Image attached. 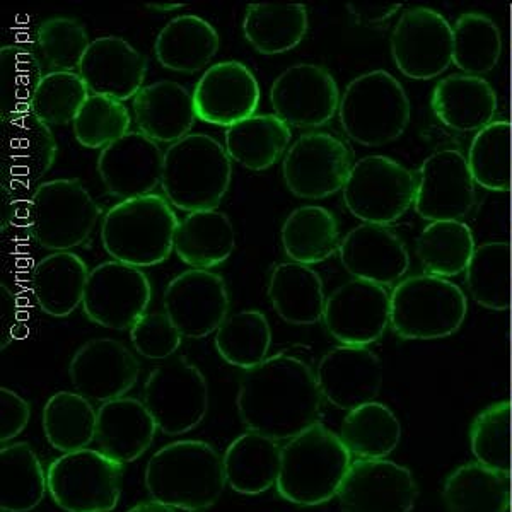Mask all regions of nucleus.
I'll use <instances>...</instances> for the list:
<instances>
[{
    "instance_id": "1",
    "label": "nucleus",
    "mask_w": 512,
    "mask_h": 512,
    "mask_svg": "<svg viewBox=\"0 0 512 512\" xmlns=\"http://www.w3.org/2000/svg\"><path fill=\"white\" fill-rule=\"evenodd\" d=\"M316 371L291 354H275L245 371L239 381L238 414L246 429L280 441L318 424L323 403Z\"/></svg>"
},
{
    "instance_id": "2",
    "label": "nucleus",
    "mask_w": 512,
    "mask_h": 512,
    "mask_svg": "<svg viewBox=\"0 0 512 512\" xmlns=\"http://www.w3.org/2000/svg\"><path fill=\"white\" fill-rule=\"evenodd\" d=\"M144 482L152 501L185 512H205L216 506L227 483L221 454L198 439L158 449L147 461Z\"/></svg>"
},
{
    "instance_id": "3",
    "label": "nucleus",
    "mask_w": 512,
    "mask_h": 512,
    "mask_svg": "<svg viewBox=\"0 0 512 512\" xmlns=\"http://www.w3.org/2000/svg\"><path fill=\"white\" fill-rule=\"evenodd\" d=\"M354 463L342 439L326 425H311L282 448L277 492L299 507H315L337 497Z\"/></svg>"
},
{
    "instance_id": "4",
    "label": "nucleus",
    "mask_w": 512,
    "mask_h": 512,
    "mask_svg": "<svg viewBox=\"0 0 512 512\" xmlns=\"http://www.w3.org/2000/svg\"><path fill=\"white\" fill-rule=\"evenodd\" d=\"M180 219L164 195L151 193L113 205L101 224V245L115 260L149 268L166 262L175 251Z\"/></svg>"
},
{
    "instance_id": "5",
    "label": "nucleus",
    "mask_w": 512,
    "mask_h": 512,
    "mask_svg": "<svg viewBox=\"0 0 512 512\" xmlns=\"http://www.w3.org/2000/svg\"><path fill=\"white\" fill-rule=\"evenodd\" d=\"M233 181V159L212 135L190 134L164 152V197L183 212L217 210Z\"/></svg>"
},
{
    "instance_id": "6",
    "label": "nucleus",
    "mask_w": 512,
    "mask_h": 512,
    "mask_svg": "<svg viewBox=\"0 0 512 512\" xmlns=\"http://www.w3.org/2000/svg\"><path fill=\"white\" fill-rule=\"evenodd\" d=\"M410 99L402 82L386 70H371L347 84L338 108L344 134L364 147L400 139L410 123Z\"/></svg>"
},
{
    "instance_id": "7",
    "label": "nucleus",
    "mask_w": 512,
    "mask_h": 512,
    "mask_svg": "<svg viewBox=\"0 0 512 512\" xmlns=\"http://www.w3.org/2000/svg\"><path fill=\"white\" fill-rule=\"evenodd\" d=\"M468 313L466 296L451 280L412 275L391 291L390 326L403 340H437L460 330Z\"/></svg>"
},
{
    "instance_id": "8",
    "label": "nucleus",
    "mask_w": 512,
    "mask_h": 512,
    "mask_svg": "<svg viewBox=\"0 0 512 512\" xmlns=\"http://www.w3.org/2000/svg\"><path fill=\"white\" fill-rule=\"evenodd\" d=\"M101 207L79 180L43 181L28 207V234L43 250L72 251L84 245L98 226Z\"/></svg>"
},
{
    "instance_id": "9",
    "label": "nucleus",
    "mask_w": 512,
    "mask_h": 512,
    "mask_svg": "<svg viewBox=\"0 0 512 512\" xmlns=\"http://www.w3.org/2000/svg\"><path fill=\"white\" fill-rule=\"evenodd\" d=\"M47 483L62 511L111 512L122 497L123 465L99 449H81L55 458Z\"/></svg>"
},
{
    "instance_id": "10",
    "label": "nucleus",
    "mask_w": 512,
    "mask_h": 512,
    "mask_svg": "<svg viewBox=\"0 0 512 512\" xmlns=\"http://www.w3.org/2000/svg\"><path fill=\"white\" fill-rule=\"evenodd\" d=\"M417 176L388 156H366L352 166L344 204L364 224L390 226L414 204Z\"/></svg>"
},
{
    "instance_id": "11",
    "label": "nucleus",
    "mask_w": 512,
    "mask_h": 512,
    "mask_svg": "<svg viewBox=\"0 0 512 512\" xmlns=\"http://www.w3.org/2000/svg\"><path fill=\"white\" fill-rule=\"evenodd\" d=\"M144 405L159 431L183 436L204 422L209 412V384L187 357H173L152 369L144 384Z\"/></svg>"
},
{
    "instance_id": "12",
    "label": "nucleus",
    "mask_w": 512,
    "mask_h": 512,
    "mask_svg": "<svg viewBox=\"0 0 512 512\" xmlns=\"http://www.w3.org/2000/svg\"><path fill=\"white\" fill-rule=\"evenodd\" d=\"M352 151L328 132L299 135L282 159L287 190L303 200H323L344 190L352 171Z\"/></svg>"
},
{
    "instance_id": "13",
    "label": "nucleus",
    "mask_w": 512,
    "mask_h": 512,
    "mask_svg": "<svg viewBox=\"0 0 512 512\" xmlns=\"http://www.w3.org/2000/svg\"><path fill=\"white\" fill-rule=\"evenodd\" d=\"M151 301V280L144 270L110 260L91 270L82 311L94 325L123 332L146 315Z\"/></svg>"
},
{
    "instance_id": "14",
    "label": "nucleus",
    "mask_w": 512,
    "mask_h": 512,
    "mask_svg": "<svg viewBox=\"0 0 512 512\" xmlns=\"http://www.w3.org/2000/svg\"><path fill=\"white\" fill-rule=\"evenodd\" d=\"M390 50L403 76L431 81L453 64V26L431 7H412L396 23Z\"/></svg>"
},
{
    "instance_id": "15",
    "label": "nucleus",
    "mask_w": 512,
    "mask_h": 512,
    "mask_svg": "<svg viewBox=\"0 0 512 512\" xmlns=\"http://www.w3.org/2000/svg\"><path fill=\"white\" fill-rule=\"evenodd\" d=\"M52 128L31 111L0 120V187L33 192L57 161Z\"/></svg>"
},
{
    "instance_id": "16",
    "label": "nucleus",
    "mask_w": 512,
    "mask_h": 512,
    "mask_svg": "<svg viewBox=\"0 0 512 512\" xmlns=\"http://www.w3.org/2000/svg\"><path fill=\"white\" fill-rule=\"evenodd\" d=\"M340 98L332 72L308 62L291 65L270 88L275 115L291 128H320L332 122Z\"/></svg>"
},
{
    "instance_id": "17",
    "label": "nucleus",
    "mask_w": 512,
    "mask_h": 512,
    "mask_svg": "<svg viewBox=\"0 0 512 512\" xmlns=\"http://www.w3.org/2000/svg\"><path fill=\"white\" fill-rule=\"evenodd\" d=\"M391 292L366 280L352 279L326 297L323 323L340 345L367 347L390 325Z\"/></svg>"
},
{
    "instance_id": "18",
    "label": "nucleus",
    "mask_w": 512,
    "mask_h": 512,
    "mask_svg": "<svg viewBox=\"0 0 512 512\" xmlns=\"http://www.w3.org/2000/svg\"><path fill=\"white\" fill-rule=\"evenodd\" d=\"M163 306L183 337L205 338L226 321L231 299L222 275L190 268L169 282Z\"/></svg>"
},
{
    "instance_id": "19",
    "label": "nucleus",
    "mask_w": 512,
    "mask_h": 512,
    "mask_svg": "<svg viewBox=\"0 0 512 512\" xmlns=\"http://www.w3.org/2000/svg\"><path fill=\"white\" fill-rule=\"evenodd\" d=\"M415 176V212L425 221H461L473 209L475 181L461 152H434Z\"/></svg>"
},
{
    "instance_id": "20",
    "label": "nucleus",
    "mask_w": 512,
    "mask_h": 512,
    "mask_svg": "<svg viewBox=\"0 0 512 512\" xmlns=\"http://www.w3.org/2000/svg\"><path fill=\"white\" fill-rule=\"evenodd\" d=\"M140 362L115 338H93L82 344L69 364L70 383L89 402L103 403L127 395L137 384Z\"/></svg>"
},
{
    "instance_id": "21",
    "label": "nucleus",
    "mask_w": 512,
    "mask_h": 512,
    "mask_svg": "<svg viewBox=\"0 0 512 512\" xmlns=\"http://www.w3.org/2000/svg\"><path fill=\"white\" fill-rule=\"evenodd\" d=\"M417 495L410 470L383 458L354 460L337 497L342 512H412Z\"/></svg>"
},
{
    "instance_id": "22",
    "label": "nucleus",
    "mask_w": 512,
    "mask_h": 512,
    "mask_svg": "<svg viewBox=\"0 0 512 512\" xmlns=\"http://www.w3.org/2000/svg\"><path fill=\"white\" fill-rule=\"evenodd\" d=\"M262 99L255 72L239 60L217 62L205 70L193 89L200 122L233 127L253 117Z\"/></svg>"
},
{
    "instance_id": "23",
    "label": "nucleus",
    "mask_w": 512,
    "mask_h": 512,
    "mask_svg": "<svg viewBox=\"0 0 512 512\" xmlns=\"http://www.w3.org/2000/svg\"><path fill=\"white\" fill-rule=\"evenodd\" d=\"M96 168L111 197L120 202L146 197L161 187L164 152L158 142L132 130L99 152Z\"/></svg>"
},
{
    "instance_id": "24",
    "label": "nucleus",
    "mask_w": 512,
    "mask_h": 512,
    "mask_svg": "<svg viewBox=\"0 0 512 512\" xmlns=\"http://www.w3.org/2000/svg\"><path fill=\"white\" fill-rule=\"evenodd\" d=\"M316 379L326 402L350 412L376 402L383 386V366L367 347L338 345L321 357Z\"/></svg>"
},
{
    "instance_id": "25",
    "label": "nucleus",
    "mask_w": 512,
    "mask_h": 512,
    "mask_svg": "<svg viewBox=\"0 0 512 512\" xmlns=\"http://www.w3.org/2000/svg\"><path fill=\"white\" fill-rule=\"evenodd\" d=\"M340 263L352 279L378 286L395 287L410 267V255L403 239L390 226L359 224L340 243Z\"/></svg>"
},
{
    "instance_id": "26",
    "label": "nucleus",
    "mask_w": 512,
    "mask_h": 512,
    "mask_svg": "<svg viewBox=\"0 0 512 512\" xmlns=\"http://www.w3.org/2000/svg\"><path fill=\"white\" fill-rule=\"evenodd\" d=\"M77 72L91 96L123 103L144 88L147 59L120 36H103L91 41Z\"/></svg>"
},
{
    "instance_id": "27",
    "label": "nucleus",
    "mask_w": 512,
    "mask_h": 512,
    "mask_svg": "<svg viewBox=\"0 0 512 512\" xmlns=\"http://www.w3.org/2000/svg\"><path fill=\"white\" fill-rule=\"evenodd\" d=\"M140 134L158 144H175L192 132L197 122L193 93L175 81L152 82L132 99Z\"/></svg>"
},
{
    "instance_id": "28",
    "label": "nucleus",
    "mask_w": 512,
    "mask_h": 512,
    "mask_svg": "<svg viewBox=\"0 0 512 512\" xmlns=\"http://www.w3.org/2000/svg\"><path fill=\"white\" fill-rule=\"evenodd\" d=\"M158 431L146 405L137 398L123 396L99 407L96 424L99 451L122 465L139 460L151 448Z\"/></svg>"
},
{
    "instance_id": "29",
    "label": "nucleus",
    "mask_w": 512,
    "mask_h": 512,
    "mask_svg": "<svg viewBox=\"0 0 512 512\" xmlns=\"http://www.w3.org/2000/svg\"><path fill=\"white\" fill-rule=\"evenodd\" d=\"M431 108L437 120L454 132H480L494 123L497 96L483 77L453 74L432 91Z\"/></svg>"
},
{
    "instance_id": "30",
    "label": "nucleus",
    "mask_w": 512,
    "mask_h": 512,
    "mask_svg": "<svg viewBox=\"0 0 512 512\" xmlns=\"http://www.w3.org/2000/svg\"><path fill=\"white\" fill-rule=\"evenodd\" d=\"M88 263L72 251L43 256L31 274V291L38 308L53 318H67L84 301L89 279Z\"/></svg>"
},
{
    "instance_id": "31",
    "label": "nucleus",
    "mask_w": 512,
    "mask_h": 512,
    "mask_svg": "<svg viewBox=\"0 0 512 512\" xmlns=\"http://www.w3.org/2000/svg\"><path fill=\"white\" fill-rule=\"evenodd\" d=\"M267 296L272 308L289 325H315L325 313V284L309 265L280 262L268 277Z\"/></svg>"
},
{
    "instance_id": "32",
    "label": "nucleus",
    "mask_w": 512,
    "mask_h": 512,
    "mask_svg": "<svg viewBox=\"0 0 512 512\" xmlns=\"http://www.w3.org/2000/svg\"><path fill=\"white\" fill-rule=\"evenodd\" d=\"M221 47L216 28L207 19L185 14L169 21L154 41V53L164 69L197 74L212 62Z\"/></svg>"
},
{
    "instance_id": "33",
    "label": "nucleus",
    "mask_w": 512,
    "mask_h": 512,
    "mask_svg": "<svg viewBox=\"0 0 512 512\" xmlns=\"http://www.w3.org/2000/svg\"><path fill=\"white\" fill-rule=\"evenodd\" d=\"M226 482L234 492L260 495L277 485L282 461L279 443L258 432H245L222 454Z\"/></svg>"
},
{
    "instance_id": "34",
    "label": "nucleus",
    "mask_w": 512,
    "mask_h": 512,
    "mask_svg": "<svg viewBox=\"0 0 512 512\" xmlns=\"http://www.w3.org/2000/svg\"><path fill=\"white\" fill-rule=\"evenodd\" d=\"M236 248V231L227 214L219 210L192 212L180 221L175 253L181 262L198 270L226 263Z\"/></svg>"
},
{
    "instance_id": "35",
    "label": "nucleus",
    "mask_w": 512,
    "mask_h": 512,
    "mask_svg": "<svg viewBox=\"0 0 512 512\" xmlns=\"http://www.w3.org/2000/svg\"><path fill=\"white\" fill-rule=\"evenodd\" d=\"M226 151L248 171H267L284 159L292 146V130L277 115H253L226 128Z\"/></svg>"
},
{
    "instance_id": "36",
    "label": "nucleus",
    "mask_w": 512,
    "mask_h": 512,
    "mask_svg": "<svg viewBox=\"0 0 512 512\" xmlns=\"http://www.w3.org/2000/svg\"><path fill=\"white\" fill-rule=\"evenodd\" d=\"M280 243L289 262L316 265L340 250L337 217L320 205H303L292 210L280 229Z\"/></svg>"
},
{
    "instance_id": "37",
    "label": "nucleus",
    "mask_w": 512,
    "mask_h": 512,
    "mask_svg": "<svg viewBox=\"0 0 512 512\" xmlns=\"http://www.w3.org/2000/svg\"><path fill=\"white\" fill-rule=\"evenodd\" d=\"M309 31L304 4H250L243 18V35L262 55H280L299 47Z\"/></svg>"
},
{
    "instance_id": "38",
    "label": "nucleus",
    "mask_w": 512,
    "mask_h": 512,
    "mask_svg": "<svg viewBox=\"0 0 512 512\" xmlns=\"http://www.w3.org/2000/svg\"><path fill=\"white\" fill-rule=\"evenodd\" d=\"M511 490V473L473 461L449 473L443 501L449 512H507Z\"/></svg>"
},
{
    "instance_id": "39",
    "label": "nucleus",
    "mask_w": 512,
    "mask_h": 512,
    "mask_svg": "<svg viewBox=\"0 0 512 512\" xmlns=\"http://www.w3.org/2000/svg\"><path fill=\"white\" fill-rule=\"evenodd\" d=\"M47 472L28 443L4 444L0 449V509L30 512L47 494Z\"/></svg>"
},
{
    "instance_id": "40",
    "label": "nucleus",
    "mask_w": 512,
    "mask_h": 512,
    "mask_svg": "<svg viewBox=\"0 0 512 512\" xmlns=\"http://www.w3.org/2000/svg\"><path fill=\"white\" fill-rule=\"evenodd\" d=\"M338 436L355 460H383L400 443L402 425L390 407L371 402L347 412Z\"/></svg>"
},
{
    "instance_id": "41",
    "label": "nucleus",
    "mask_w": 512,
    "mask_h": 512,
    "mask_svg": "<svg viewBox=\"0 0 512 512\" xmlns=\"http://www.w3.org/2000/svg\"><path fill=\"white\" fill-rule=\"evenodd\" d=\"M98 412L77 391H59L43 408V431L52 448L74 453L96 441Z\"/></svg>"
},
{
    "instance_id": "42",
    "label": "nucleus",
    "mask_w": 512,
    "mask_h": 512,
    "mask_svg": "<svg viewBox=\"0 0 512 512\" xmlns=\"http://www.w3.org/2000/svg\"><path fill=\"white\" fill-rule=\"evenodd\" d=\"M475 248L472 229L461 221L429 222L415 243L424 274L443 279L466 272Z\"/></svg>"
},
{
    "instance_id": "43",
    "label": "nucleus",
    "mask_w": 512,
    "mask_h": 512,
    "mask_svg": "<svg viewBox=\"0 0 512 512\" xmlns=\"http://www.w3.org/2000/svg\"><path fill=\"white\" fill-rule=\"evenodd\" d=\"M214 344L222 361L250 371L267 361L272 328L260 309H243L227 316L216 332Z\"/></svg>"
},
{
    "instance_id": "44",
    "label": "nucleus",
    "mask_w": 512,
    "mask_h": 512,
    "mask_svg": "<svg viewBox=\"0 0 512 512\" xmlns=\"http://www.w3.org/2000/svg\"><path fill=\"white\" fill-rule=\"evenodd\" d=\"M502 55V35L497 24L480 12H466L453 26V64L461 74L487 76Z\"/></svg>"
},
{
    "instance_id": "45",
    "label": "nucleus",
    "mask_w": 512,
    "mask_h": 512,
    "mask_svg": "<svg viewBox=\"0 0 512 512\" xmlns=\"http://www.w3.org/2000/svg\"><path fill=\"white\" fill-rule=\"evenodd\" d=\"M466 287L473 301L482 308L490 311L509 308V245L506 241H487L475 248L466 267Z\"/></svg>"
},
{
    "instance_id": "46",
    "label": "nucleus",
    "mask_w": 512,
    "mask_h": 512,
    "mask_svg": "<svg viewBox=\"0 0 512 512\" xmlns=\"http://www.w3.org/2000/svg\"><path fill=\"white\" fill-rule=\"evenodd\" d=\"M466 163L475 185L490 192H507L511 188V123H490L477 132Z\"/></svg>"
},
{
    "instance_id": "47",
    "label": "nucleus",
    "mask_w": 512,
    "mask_h": 512,
    "mask_svg": "<svg viewBox=\"0 0 512 512\" xmlns=\"http://www.w3.org/2000/svg\"><path fill=\"white\" fill-rule=\"evenodd\" d=\"M43 76L41 60L30 48L21 45L0 48V120L31 110V101Z\"/></svg>"
},
{
    "instance_id": "48",
    "label": "nucleus",
    "mask_w": 512,
    "mask_h": 512,
    "mask_svg": "<svg viewBox=\"0 0 512 512\" xmlns=\"http://www.w3.org/2000/svg\"><path fill=\"white\" fill-rule=\"evenodd\" d=\"M470 446L478 463L511 473L512 405L499 402L485 408L470 427Z\"/></svg>"
},
{
    "instance_id": "49",
    "label": "nucleus",
    "mask_w": 512,
    "mask_h": 512,
    "mask_svg": "<svg viewBox=\"0 0 512 512\" xmlns=\"http://www.w3.org/2000/svg\"><path fill=\"white\" fill-rule=\"evenodd\" d=\"M88 98V86L79 72H47L36 89L30 111L48 127H60L74 123Z\"/></svg>"
},
{
    "instance_id": "50",
    "label": "nucleus",
    "mask_w": 512,
    "mask_h": 512,
    "mask_svg": "<svg viewBox=\"0 0 512 512\" xmlns=\"http://www.w3.org/2000/svg\"><path fill=\"white\" fill-rule=\"evenodd\" d=\"M132 117L127 106L117 99L89 96L72 123L74 137L86 149H105L130 130Z\"/></svg>"
},
{
    "instance_id": "51",
    "label": "nucleus",
    "mask_w": 512,
    "mask_h": 512,
    "mask_svg": "<svg viewBox=\"0 0 512 512\" xmlns=\"http://www.w3.org/2000/svg\"><path fill=\"white\" fill-rule=\"evenodd\" d=\"M36 43L50 72H76L88 52V30L76 18L55 16L38 26Z\"/></svg>"
},
{
    "instance_id": "52",
    "label": "nucleus",
    "mask_w": 512,
    "mask_h": 512,
    "mask_svg": "<svg viewBox=\"0 0 512 512\" xmlns=\"http://www.w3.org/2000/svg\"><path fill=\"white\" fill-rule=\"evenodd\" d=\"M180 330L164 311L146 313L130 328V342L135 352L149 361H166L181 347Z\"/></svg>"
},
{
    "instance_id": "53",
    "label": "nucleus",
    "mask_w": 512,
    "mask_h": 512,
    "mask_svg": "<svg viewBox=\"0 0 512 512\" xmlns=\"http://www.w3.org/2000/svg\"><path fill=\"white\" fill-rule=\"evenodd\" d=\"M30 403L16 391L6 386L0 388V443L9 444L14 437L23 434L30 422Z\"/></svg>"
},
{
    "instance_id": "54",
    "label": "nucleus",
    "mask_w": 512,
    "mask_h": 512,
    "mask_svg": "<svg viewBox=\"0 0 512 512\" xmlns=\"http://www.w3.org/2000/svg\"><path fill=\"white\" fill-rule=\"evenodd\" d=\"M33 192H16L0 187V229L6 233L9 227L24 226L28 231V207Z\"/></svg>"
},
{
    "instance_id": "55",
    "label": "nucleus",
    "mask_w": 512,
    "mask_h": 512,
    "mask_svg": "<svg viewBox=\"0 0 512 512\" xmlns=\"http://www.w3.org/2000/svg\"><path fill=\"white\" fill-rule=\"evenodd\" d=\"M21 304L14 292L2 284L0 286V347L6 349L18 337L21 325Z\"/></svg>"
},
{
    "instance_id": "56",
    "label": "nucleus",
    "mask_w": 512,
    "mask_h": 512,
    "mask_svg": "<svg viewBox=\"0 0 512 512\" xmlns=\"http://www.w3.org/2000/svg\"><path fill=\"white\" fill-rule=\"evenodd\" d=\"M402 4L388 2H349L347 11L354 16L357 23L364 26H378L393 18L400 11Z\"/></svg>"
},
{
    "instance_id": "57",
    "label": "nucleus",
    "mask_w": 512,
    "mask_h": 512,
    "mask_svg": "<svg viewBox=\"0 0 512 512\" xmlns=\"http://www.w3.org/2000/svg\"><path fill=\"white\" fill-rule=\"evenodd\" d=\"M127 512H176V509L166 506V504H161L158 501H146L135 504Z\"/></svg>"
},
{
    "instance_id": "58",
    "label": "nucleus",
    "mask_w": 512,
    "mask_h": 512,
    "mask_svg": "<svg viewBox=\"0 0 512 512\" xmlns=\"http://www.w3.org/2000/svg\"><path fill=\"white\" fill-rule=\"evenodd\" d=\"M147 7H149V9H154V11L171 12L185 6H183V4H149Z\"/></svg>"
},
{
    "instance_id": "59",
    "label": "nucleus",
    "mask_w": 512,
    "mask_h": 512,
    "mask_svg": "<svg viewBox=\"0 0 512 512\" xmlns=\"http://www.w3.org/2000/svg\"><path fill=\"white\" fill-rule=\"evenodd\" d=\"M0 512H7V511H0Z\"/></svg>"
}]
</instances>
